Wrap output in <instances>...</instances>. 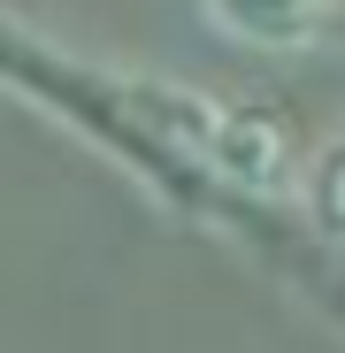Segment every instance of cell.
Instances as JSON below:
<instances>
[{
  "instance_id": "1",
  "label": "cell",
  "mask_w": 345,
  "mask_h": 353,
  "mask_svg": "<svg viewBox=\"0 0 345 353\" xmlns=\"http://www.w3.org/2000/svg\"><path fill=\"white\" fill-rule=\"evenodd\" d=\"M207 169L230 176V185H246V192H284V185H292V139H284L276 115H261V108H230L222 131H215Z\"/></svg>"
},
{
  "instance_id": "2",
  "label": "cell",
  "mask_w": 345,
  "mask_h": 353,
  "mask_svg": "<svg viewBox=\"0 0 345 353\" xmlns=\"http://www.w3.org/2000/svg\"><path fill=\"white\" fill-rule=\"evenodd\" d=\"M207 16L246 46H307L330 16V0H207Z\"/></svg>"
},
{
  "instance_id": "3",
  "label": "cell",
  "mask_w": 345,
  "mask_h": 353,
  "mask_svg": "<svg viewBox=\"0 0 345 353\" xmlns=\"http://www.w3.org/2000/svg\"><path fill=\"white\" fill-rule=\"evenodd\" d=\"M307 200H315V223L330 230V239H345V154H330V161L315 169Z\"/></svg>"
}]
</instances>
